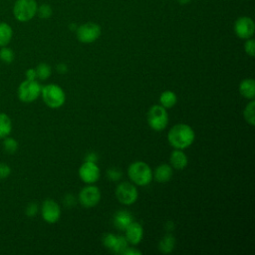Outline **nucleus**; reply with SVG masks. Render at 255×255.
Listing matches in <instances>:
<instances>
[{"mask_svg": "<svg viewBox=\"0 0 255 255\" xmlns=\"http://www.w3.org/2000/svg\"><path fill=\"white\" fill-rule=\"evenodd\" d=\"M128 175L130 181L138 186H146L152 180V170L143 161H134L128 168Z\"/></svg>", "mask_w": 255, "mask_h": 255, "instance_id": "obj_2", "label": "nucleus"}, {"mask_svg": "<svg viewBox=\"0 0 255 255\" xmlns=\"http://www.w3.org/2000/svg\"><path fill=\"white\" fill-rule=\"evenodd\" d=\"M125 232L126 239L131 245H137L143 236V228L141 224L136 221H131L125 229Z\"/></svg>", "mask_w": 255, "mask_h": 255, "instance_id": "obj_13", "label": "nucleus"}, {"mask_svg": "<svg viewBox=\"0 0 255 255\" xmlns=\"http://www.w3.org/2000/svg\"><path fill=\"white\" fill-rule=\"evenodd\" d=\"M107 174H108V177H109L111 180H113V181L119 180V179L122 177V172L119 171V170H117V169H115V168L109 169L108 172H107Z\"/></svg>", "mask_w": 255, "mask_h": 255, "instance_id": "obj_32", "label": "nucleus"}, {"mask_svg": "<svg viewBox=\"0 0 255 255\" xmlns=\"http://www.w3.org/2000/svg\"><path fill=\"white\" fill-rule=\"evenodd\" d=\"M35 71H36L37 78L42 81L47 80L51 76V73H52V69L47 63H40L35 68Z\"/></svg>", "mask_w": 255, "mask_h": 255, "instance_id": "obj_23", "label": "nucleus"}, {"mask_svg": "<svg viewBox=\"0 0 255 255\" xmlns=\"http://www.w3.org/2000/svg\"><path fill=\"white\" fill-rule=\"evenodd\" d=\"M101 200V190L94 184H88L83 187L79 193V201L85 208L96 206Z\"/></svg>", "mask_w": 255, "mask_h": 255, "instance_id": "obj_9", "label": "nucleus"}, {"mask_svg": "<svg viewBox=\"0 0 255 255\" xmlns=\"http://www.w3.org/2000/svg\"><path fill=\"white\" fill-rule=\"evenodd\" d=\"M118 243V235L112 234V233H107L103 237V244L104 246L109 249L111 252L114 253L116 246Z\"/></svg>", "mask_w": 255, "mask_h": 255, "instance_id": "obj_24", "label": "nucleus"}, {"mask_svg": "<svg viewBox=\"0 0 255 255\" xmlns=\"http://www.w3.org/2000/svg\"><path fill=\"white\" fill-rule=\"evenodd\" d=\"M177 102V97L176 94L172 91L166 90L164 92H162L159 96V103L160 106H162L165 109H170L173 108L175 106Z\"/></svg>", "mask_w": 255, "mask_h": 255, "instance_id": "obj_20", "label": "nucleus"}, {"mask_svg": "<svg viewBox=\"0 0 255 255\" xmlns=\"http://www.w3.org/2000/svg\"><path fill=\"white\" fill-rule=\"evenodd\" d=\"M122 254H124V255H140L141 252L136 250L133 247H127Z\"/></svg>", "mask_w": 255, "mask_h": 255, "instance_id": "obj_33", "label": "nucleus"}, {"mask_svg": "<svg viewBox=\"0 0 255 255\" xmlns=\"http://www.w3.org/2000/svg\"><path fill=\"white\" fill-rule=\"evenodd\" d=\"M244 51L248 56L254 57V55H255V40L253 38L246 39V41L244 43Z\"/></svg>", "mask_w": 255, "mask_h": 255, "instance_id": "obj_29", "label": "nucleus"}, {"mask_svg": "<svg viewBox=\"0 0 255 255\" xmlns=\"http://www.w3.org/2000/svg\"><path fill=\"white\" fill-rule=\"evenodd\" d=\"M175 246V238L171 234H166L158 243V250L163 254H169Z\"/></svg>", "mask_w": 255, "mask_h": 255, "instance_id": "obj_19", "label": "nucleus"}, {"mask_svg": "<svg viewBox=\"0 0 255 255\" xmlns=\"http://www.w3.org/2000/svg\"><path fill=\"white\" fill-rule=\"evenodd\" d=\"M57 71H58L60 74H65V73H67V71H68V67H67L66 64L60 63V64L57 66Z\"/></svg>", "mask_w": 255, "mask_h": 255, "instance_id": "obj_36", "label": "nucleus"}, {"mask_svg": "<svg viewBox=\"0 0 255 255\" xmlns=\"http://www.w3.org/2000/svg\"><path fill=\"white\" fill-rule=\"evenodd\" d=\"M128 240L126 239L125 236L118 235V243H117V246H116V249H115L114 253H116V254H122V253L125 251V249H126L127 247H128Z\"/></svg>", "mask_w": 255, "mask_h": 255, "instance_id": "obj_28", "label": "nucleus"}, {"mask_svg": "<svg viewBox=\"0 0 255 255\" xmlns=\"http://www.w3.org/2000/svg\"><path fill=\"white\" fill-rule=\"evenodd\" d=\"M147 124L155 131L163 130L168 125V114L166 109L160 105H154L147 112Z\"/></svg>", "mask_w": 255, "mask_h": 255, "instance_id": "obj_5", "label": "nucleus"}, {"mask_svg": "<svg viewBox=\"0 0 255 255\" xmlns=\"http://www.w3.org/2000/svg\"><path fill=\"white\" fill-rule=\"evenodd\" d=\"M243 116L247 124H249L250 126L255 125V101L254 100H250V102L246 105L243 111Z\"/></svg>", "mask_w": 255, "mask_h": 255, "instance_id": "obj_22", "label": "nucleus"}, {"mask_svg": "<svg viewBox=\"0 0 255 255\" xmlns=\"http://www.w3.org/2000/svg\"><path fill=\"white\" fill-rule=\"evenodd\" d=\"M116 196L119 202L122 204L131 205L136 201L138 197V191L135 184L124 181L117 185Z\"/></svg>", "mask_w": 255, "mask_h": 255, "instance_id": "obj_8", "label": "nucleus"}, {"mask_svg": "<svg viewBox=\"0 0 255 255\" xmlns=\"http://www.w3.org/2000/svg\"><path fill=\"white\" fill-rule=\"evenodd\" d=\"M14 52L7 46L1 47L0 49V60L5 64H11L14 61Z\"/></svg>", "mask_w": 255, "mask_h": 255, "instance_id": "obj_25", "label": "nucleus"}, {"mask_svg": "<svg viewBox=\"0 0 255 255\" xmlns=\"http://www.w3.org/2000/svg\"><path fill=\"white\" fill-rule=\"evenodd\" d=\"M114 225L120 230H125L127 226L133 221L131 214L127 210H119L114 215Z\"/></svg>", "mask_w": 255, "mask_h": 255, "instance_id": "obj_16", "label": "nucleus"}, {"mask_svg": "<svg viewBox=\"0 0 255 255\" xmlns=\"http://www.w3.org/2000/svg\"><path fill=\"white\" fill-rule=\"evenodd\" d=\"M41 215L47 223H56L61 217L60 205L53 199L44 200L41 206Z\"/></svg>", "mask_w": 255, "mask_h": 255, "instance_id": "obj_11", "label": "nucleus"}, {"mask_svg": "<svg viewBox=\"0 0 255 255\" xmlns=\"http://www.w3.org/2000/svg\"><path fill=\"white\" fill-rule=\"evenodd\" d=\"M100 168L96 162L85 161L79 168V176L83 182L87 184H93L100 178Z\"/></svg>", "mask_w": 255, "mask_h": 255, "instance_id": "obj_12", "label": "nucleus"}, {"mask_svg": "<svg viewBox=\"0 0 255 255\" xmlns=\"http://www.w3.org/2000/svg\"><path fill=\"white\" fill-rule=\"evenodd\" d=\"M195 138L193 128L186 124H177L173 126L167 133V140L169 144L177 149H184L189 147Z\"/></svg>", "mask_w": 255, "mask_h": 255, "instance_id": "obj_1", "label": "nucleus"}, {"mask_svg": "<svg viewBox=\"0 0 255 255\" xmlns=\"http://www.w3.org/2000/svg\"><path fill=\"white\" fill-rule=\"evenodd\" d=\"M40 96L45 105L51 109L61 108L66 102V94L64 90L56 84H48L42 87Z\"/></svg>", "mask_w": 255, "mask_h": 255, "instance_id": "obj_3", "label": "nucleus"}, {"mask_svg": "<svg viewBox=\"0 0 255 255\" xmlns=\"http://www.w3.org/2000/svg\"><path fill=\"white\" fill-rule=\"evenodd\" d=\"M191 0H177V2L180 4V5H186L190 2Z\"/></svg>", "mask_w": 255, "mask_h": 255, "instance_id": "obj_37", "label": "nucleus"}, {"mask_svg": "<svg viewBox=\"0 0 255 255\" xmlns=\"http://www.w3.org/2000/svg\"><path fill=\"white\" fill-rule=\"evenodd\" d=\"M255 32V24L252 18L248 16H241L236 19L234 23L235 35L243 40L252 38Z\"/></svg>", "mask_w": 255, "mask_h": 255, "instance_id": "obj_10", "label": "nucleus"}, {"mask_svg": "<svg viewBox=\"0 0 255 255\" xmlns=\"http://www.w3.org/2000/svg\"><path fill=\"white\" fill-rule=\"evenodd\" d=\"M169 162H170V165L173 169L182 170L188 164V157L183 152L182 149L174 148V150L171 151V153H170Z\"/></svg>", "mask_w": 255, "mask_h": 255, "instance_id": "obj_14", "label": "nucleus"}, {"mask_svg": "<svg viewBox=\"0 0 255 255\" xmlns=\"http://www.w3.org/2000/svg\"><path fill=\"white\" fill-rule=\"evenodd\" d=\"M239 93L241 96L248 100L255 98V81L252 78L244 79L239 84Z\"/></svg>", "mask_w": 255, "mask_h": 255, "instance_id": "obj_17", "label": "nucleus"}, {"mask_svg": "<svg viewBox=\"0 0 255 255\" xmlns=\"http://www.w3.org/2000/svg\"><path fill=\"white\" fill-rule=\"evenodd\" d=\"M3 147H4V149H5L6 152H8V153H14V152H16V150L18 149V142H17V140H16L15 138L6 136V137L4 138Z\"/></svg>", "mask_w": 255, "mask_h": 255, "instance_id": "obj_27", "label": "nucleus"}, {"mask_svg": "<svg viewBox=\"0 0 255 255\" xmlns=\"http://www.w3.org/2000/svg\"><path fill=\"white\" fill-rule=\"evenodd\" d=\"M98 158V155L95 152H89L86 155V161H92V162H96Z\"/></svg>", "mask_w": 255, "mask_h": 255, "instance_id": "obj_35", "label": "nucleus"}, {"mask_svg": "<svg viewBox=\"0 0 255 255\" xmlns=\"http://www.w3.org/2000/svg\"><path fill=\"white\" fill-rule=\"evenodd\" d=\"M42 87L36 80H25L18 87V98L23 103H32L41 95Z\"/></svg>", "mask_w": 255, "mask_h": 255, "instance_id": "obj_6", "label": "nucleus"}, {"mask_svg": "<svg viewBox=\"0 0 255 255\" xmlns=\"http://www.w3.org/2000/svg\"><path fill=\"white\" fill-rule=\"evenodd\" d=\"M52 14H53V9L49 4L44 3V4H41V5H38L36 15H38L39 18L48 19L52 16Z\"/></svg>", "mask_w": 255, "mask_h": 255, "instance_id": "obj_26", "label": "nucleus"}, {"mask_svg": "<svg viewBox=\"0 0 255 255\" xmlns=\"http://www.w3.org/2000/svg\"><path fill=\"white\" fill-rule=\"evenodd\" d=\"M12 131V121L10 117L4 113H0V138L9 136Z\"/></svg>", "mask_w": 255, "mask_h": 255, "instance_id": "obj_21", "label": "nucleus"}, {"mask_svg": "<svg viewBox=\"0 0 255 255\" xmlns=\"http://www.w3.org/2000/svg\"><path fill=\"white\" fill-rule=\"evenodd\" d=\"M38 3L36 0H16L13 5L14 18L19 22H28L37 14Z\"/></svg>", "mask_w": 255, "mask_h": 255, "instance_id": "obj_4", "label": "nucleus"}, {"mask_svg": "<svg viewBox=\"0 0 255 255\" xmlns=\"http://www.w3.org/2000/svg\"><path fill=\"white\" fill-rule=\"evenodd\" d=\"M102 34L101 26L95 22H87L77 27L76 36L78 41L84 44H91L97 41Z\"/></svg>", "mask_w": 255, "mask_h": 255, "instance_id": "obj_7", "label": "nucleus"}, {"mask_svg": "<svg viewBox=\"0 0 255 255\" xmlns=\"http://www.w3.org/2000/svg\"><path fill=\"white\" fill-rule=\"evenodd\" d=\"M25 76H26V79L27 80H36L37 76H36V71L35 69L31 68V69H28L25 73Z\"/></svg>", "mask_w": 255, "mask_h": 255, "instance_id": "obj_34", "label": "nucleus"}, {"mask_svg": "<svg viewBox=\"0 0 255 255\" xmlns=\"http://www.w3.org/2000/svg\"><path fill=\"white\" fill-rule=\"evenodd\" d=\"M173 174V168L170 164L162 163L160 165H157L152 172V178L155 179V181L159 183H165L169 181Z\"/></svg>", "mask_w": 255, "mask_h": 255, "instance_id": "obj_15", "label": "nucleus"}, {"mask_svg": "<svg viewBox=\"0 0 255 255\" xmlns=\"http://www.w3.org/2000/svg\"><path fill=\"white\" fill-rule=\"evenodd\" d=\"M11 173V168L7 163L0 162V179L7 178Z\"/></svg>", "mask_w": 255, "mask_h": 255, "instance_id": "obj_31", "label": "nucleus"}, {"mask_svg": "<svg viewBox=\"0 0 255 255\" xmlns=\"http://www.w3.org/2000/svg\"><path fill=\"white\" fill-rule=\"evenodd\" d=\"M38 209H39V208H38V204L35 203V202H31V203H29V204L27 205V207H26V209H25V213H26L27 216L33 217V216H35V215L37 214Z\"/></svg>", "mask_w": 255, "mask_h": 255, "instance_id": "obj_30", "label": "nucleus"}, {"mask_svg": "<svg viewBox=\"0 0 255 255\" xmlns=\"http://www.w3.org/2000/svg\"><path fill=\"white\" fill-rule=\"evenodd\" d=\"M13 37V29L6 22H0V48L7 46Z\"/></svg>", "mask_w": 255, "mask_h": 255, "instance_id": "obj_18", "label": "nucleus"}]
</instances>
